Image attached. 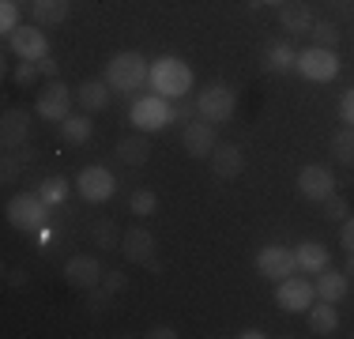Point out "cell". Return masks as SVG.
<instances>
[{
    "label": "cell",
    "instance_id": "1",
    "mask_svg": "<svg viewBox=\"0 0 354 339\" xmlns=\"http://www.w3.org/2000/svg\"><path fill=\"white\" fill-rule=\"evenodd\" d=\"M143 80H151L147 57L136 53V49H124V53H113L106 64V83L113 91H136L143 87Z\"/></svg>",
    "mask_w": 354,
    "mask_h": 339
},
{
    "label": "cell",
    "instance_id": "2",
    "mask_svg": "<svg viewBox=\"0 0 354 339\" xmlns=\"http://www.w3.org/2000/svg\"><path fill=\"white\" fill-rule=\"evenodd\" d=\"M151 83L162 98H185V91L192 87V68L177 57H162L151 68Z\"/></svg>",
    "mask_w": 354,
    "mask_h": 339
},
{
    "label": "cell",
    "instance_id": "3",
    "mask_svg": "<svg viewBox=\"0 0 354 339\" xmlns=\"http://www.w3.org/2000/svg\"><path fill=\"white\" fill-rule=\"evenodd\" d=\"M49 219V203L38 196V192H19V196L8 200V223L15 230L30 234V230H41Z\"/></svg>",
    "mask_w": 354,
    "mask_h": 339
},
{
    "label": "cell",
    "instance_id": "4",
    "mask_svg": "<svg viewBox=\"0 0 354 339\" xmlns=\"http://www.w3.org/2000/svg\"><path fill=\"white\" fill-rule=\"evenodd\" d=\"M306 80L313 83H324V80H335V72H339V57H335V49H320V46H309L298 53V61H294Z\"/></svg>",
    "mask_w": 354,
    "mask_h": 339
},
{
    "label": "cell",
    "instance_id": "5",
    "mask_svg": "<svg viewBox=\"0 0 354 339\" xmlns=\"http://www.w3.org/2000/svg\"><path fill=\"white\" fill-rule=\"evenodd\" d=\"M234 102H238V98H234V91L226 87V83H212V87H204V91H200L196 109H200V117H204V121L223 125V121H230Z\"/></svg>",
    "mask_w": 354,
    "mask_h": 339
},
{
    "label": "cell",
    "instance_id": "6",
    "mask_svg": "<svg viewBox=\"0 0 354 339\" xmlns=\"http://www.w3.org/2000/svg\"><path fill=\"white\" fill-rule=\"evenodd\" d=\"M75 185H80V196L91 200V203H106L117 192V177L109 174L106 166H83L80 177H75Z\"/></svg>",
    "mask_w": 354,
    "mask_h": 339
},
{
    "label": "cell",
    "instance_id": "7",
    "mask_svg": "<svg viewBox=\"0 0 354 339\" xmlns=\"http://www.w3.org/2000/svg\"><path fill=\"white\" fill-rule=\"evenodd\" d=\"M317 298V286L309 279H283L279 291H275V302H279L283 313H309V305Z\"/></svg>",
    "mask_w": 354,
    "mask_h": 339
},
{
    "label": "cell",
    "instance_id": "8",
    "mask_svg": "<svg viewBox=\"0 0 354 339\" xmlns=\"http://www.w3.org/2000/svg\"><path fill=\"white\" fill-rule=\"evenodd\" d=\"M294 268H298V257H294L290 249H283V245H268V249H260V257H257V271L264 279H275V283L290 279Z\"/></svg>",
    "mask_w": 354,
    "mask_h": 339
},
{
    "label": "cell",
    "instance_id": "9",
    "mask_svg": "<svg viewBox=\"0 0 354 339\" xmlns=\"http://www.w3.org/2000/svg\"><path fill=\"white\" fill-rule=\"evenodd\" d=\"M298 192L306 200H317V203H324L328 196L335 192V177H332V170L328 166H301L298 170Z\"/></svg>",
    "mask_w": 354,
    "mask_h": 339
},
{
    "label": "cell",
    "instance_id": "10",
    "mask_svg": "<svg viewBox=\"0 0 354 339\" xmlns=\"http://www.w3.org/2000/svg\"><path fill=\"white\" fill-rule=\"evenodd\" d=\"M68 109H72V91L64 87L61 80H49L46 87L38 91V113L46 117V121L61 125L64 117H68Z\"/></svg>",
    "mask_w": 354,
    "mask_h": 339
},
{
    "label": "cell",
    "instance_id": "11",
    "mask_svg": "<svg viewBox=\"0 0 354 339\" xmlns=\"http://www.w3.org/2000/svg\"><path fill=\"white\" fill-rule=\"evenodd\" d=\"M181 147L189 151L192 158H212V151L218 147V136L212 121H189L181 132Z\"/></svg>",
    "mask_w": 354,
    "mask_h": 339
},
{
    "label": "cell",
    "instance_id": "12",
    "mask_svg": "<svg viewBox=\"0 0 354 339\" xmlns=\"http://www.w3.org/2000/svg\"><path fill=\"white\" fill-rule=\"evenodd\" d=\"M106 275V268L98 264V257H91V253H80V257H72L68 264H64V279L75 286V291H91V286H98Z\"/></svg>",
    "mask_w": 354,
    "mask_h": 339
},
{
    "label": "cell",
    "instance_id": "13",
    "mask_svg": "<svg viewBox=\"0 0 354 339\" xmlns=\"http://www.w3.org/2000/svg\"><path fill=\"white\" fill-rule=\"evenodd\" d=\"M8 46H12V53L19 57V61H41V57H49V42L46 34L38 27H19L8 34Z\"/></svg>",
    "mask_w": 354,
    "mask_h": 339
},
{
    "label": "cell",
    "instance_id": "14",
    "mask_svg": "<svg viewBox=\"0 0 354 339\" xmlns=\"http://www.w3.org/2000/svg\"><path fill=\"white\" fill-rule=\"evenodd\" d=\"M170 106H166V98L162 95H155V98H143L132 106V125H136L140 132H155V129H162L166 121H170Z\"/></svg>",
    "mask_w": 354,
    "mask_h": 339
},
{
    "label": "cell",
    "instance_id": "15",
    "mask_svg": "<svg viewBox=\"0 0 354 339\" xmlns=\"http://www.w3.org/2000/svg\"><path fill=\"white\" fill-rule=\"evenodd\" d=\"M207 163H212V174H215V177H223V181H234V177L245 170V151H241L238 143H218Z\"/></svg>",
    "mask_w": 354,
    "mask_h": 339
},
{
    "label": "cell",
    "instance_id": "16",
    "mask_svg": "<svg viewBox=\"0 0 354 339\" xmlns=\"http://www.w3.org/2000/svg\"><path fill=\"white\" fill-rule=\"evenodd\" d=\"M121 253H124V260H132V264H151V260H155V234H147L143 226L124 230Z\"/></svg>",
    "mask_w": 354,
    "mask_h": 339
},
{
    "label": "cell",
    "instance_id": "17",
    "mask_svg": "<svg viewBox=\"0 0 354 339\" xmlns=\"http://www.w3.org/2000/svg\"><path fill=\"white\" fill-rule=\"evenodd\" d=\"M27 129H30V117H27V109H4V117H0V143H4L8 151H15V147H23L27 143Z\"/></svg>",
    "mask_w": 354,
    "mask_h": 339
},
{
    "label": "cell",
    "instance_id": "18",
    "mask_svg": "<svg viewBox=\"0 0 354 339\" xmlns=\"http://www.w3.org/2000/svg\"><path fill=\"white\" fill-rule=\"evenodd\" d=\"M75 98H80L83 113H98V109L109 106V98H113V87H109L106 80H87V83H80Z\"/></svg>",
    "mask_w": 354,
    "mask_h": 339
},
{
    "label": "cell",
    "instance_id": "19",
    "mask_svg": "<svg viewBox=\"0 0 354 339\" xmlns=\"http://www.w3.org/2000/svg\"><path fill=\"white\" fill-rule=\"evenodd\" d=\"M117 158L124 166H143L151 158V143L143 140V132H132V136H121L117 140Z\"/></svg>",
    "mask_w": 354,
    "mask_h": 339
},
{
    "label": "cell",
    "instance_id": "20",
    "mask_svg": "<svg viewBox=\"0 0 354 339\" xmlns=\"http://www.w3.org/2000/svg\"><path fill=\"white\" fill-rule=\"evenodd\" d=\"M72 12L68 0H35L30 4V15H35V27H57V23H64Z\"/></svg>",
    "mask_w": 354,
    "mask_h": 339
},
{
    "label": "cell",
    "instance_id": "21",
    "mask_svg": "<svg viewBox=\"0 0 354 339\" xmlns=\"http://www.w3.org/2000/svg\"><path fill=\"white\" fill-rule=\"evenodd\" d=\"M335 328H339V313H335V305H332V302L320 298L317 305H309V332H317V336H332Z\"/></svg>",
    "mask_w": 354,
    "mask_h": 339
},
{
    "label": "cell",
    "instance_id": "22",
    "mask_svg": "<svg viewBox=\"0 0 354 339\" xmlns=\"http://www.w3.org/2000/svg\"><path fill=\"white\" fill-rule=\"evenodd\" d=\"M347 286H351V275L347 271H320V279H317V298H324V302H339L343 294H347Z\"/></svg>",
    "mask_w": 354,
    "mask_h": 339
},
{
    "label": "cell",
    "instance_id": "23",
    "mask_svg": "<svg viewBox=\"0 0 354 339\" xmlns=\"http://www.w3.org/2000/svg\"><path fill=\"white\" fill-rule=\"evenodd\" d=\"M279 23L290 34H309L313 30V12H309L306 4H290V0H286V4L279 8Z\"/></svg>",
    "mask_w": 354,
    "mask_h": 339
},
{
    "label": "cell",
    "instance_id": "24",
    "mask_svg": "<svg viewBox=\"0 0 354 339\" xmlns=\"http://www.w3.org/2000/svg\"><path fill=\"white\" fill-rule=\"evenodd\" d=\"M121 226H117L113 223V219H109V215H102V219H95V223H91V241H95L98 245V249H121Z\"/></svg>",
    "mask_w": 354,
    "mask_h": 339
},
{
    "label": "cell",
    "instance_id": "25",
    "mask_svg": "<svg viewBox=\"0 0 354 339\" xmlns=\"http://www.w3.org/2000/svg\"><path fill=\"white\" fill-rule=\"evenodd\" d=\"M294 257H298V268L301 271H324L328 268V249H324V245H317V241L298 245V249H294Z\"/></svg>",
    "mask_w": 354,
    "mask_h": 339
},
{
    "label": "cell",
    "instance_id": "26",
    "mask_svg": "<svg viewBox=\"0 0 354 339\" xmlns=\"http://www.w3.org/2000/svg\"><path fill=\"white\" fill-rule=\"evenodd\" d=\"M91 132H95V125H91L83 113H68V117L61 121V136H64L68 143H87Z\"/></svg>",
    "mask_w": 354,
    "mask_h": 339
},
{
    "label": "cell",
    "instance_id": "27",
    "mask_svg": "<svg viewBox=\"0 0 354 339\" xmlns=\"http://www.w3.org/2000/svg\"><path fill=\"white\" fill-rule=\"evenodd\" d=\"M332 155H335V163L354 166V125H343V129L332 136Z\"/></svg>",
    "mask_w": 354,
    "mask_h": 339
},
{
    "label": "cell",
    "instance_id": "28",
    "mask_svg": "<svg viewBox=\"0 0 354 339\" xmlns=\"http://www.w3.org/2000/svg\"><path fill=\"white\" fill-rule=\"evenodd\" d=\"M38 196L49 203V208H53V203H61L64 196H68V181H64V177H46V181L38 185Z\"/></svg>",
    "mask_w": 354,
    "mask_h": 339
},
{
    "label": "cell",
    "instance_id": "29",
    "mask_svg": "<svg viewBox=\"0 0 354 339\" xmlns=\"http://www.w3.org/2000/svg\"><path fill=\"white\" fill-rule=\"evenodd\" d=\"M294 61H298V53H294L290 46H286V42H279V46H272L268 49V68H272V72H286V68H290Z\"/></svg>",
    "mask_w": 354,
    "mask_h": 339
},
{
    "label": "cell",
    "instance_id": "30",
    "mask_svg": "<svg viewBox=\"0 0 354 339\" xmlns=\"http://www.w3.org/2000/svg\"><path fill=\"white\" fill-rule=\"evenodd\" d=\"M155 208H158V196H155L151 189H136V192H132V200H129V211H132V215H143V219H147V215H155Z\"/></svg>",
    "mask_w": 354,
    "mask_h": 339
},
{
    "label": "cell",
    "instance_id": "31",
    "mask_svg": "<svg viewBox=\"0 0 354 339\" xmlns=\"http://www.w3.org/2000/svg\"><path fill=\"white\" fill-rule=\"evenodd\" d=\"M313 46H320V49H335L339 46V27L335 23H313Z\"/></svg>",
    "mask_w": 354,
    "mask_h": 339
},
{
    "label": "cell",
    "instance_id": "32",
    "mask_svg": "<svg viewBox=\"0 0 354 339\" xmlns=\"http://www.w3.org/2000/svg\"><path fill=\"white\" fill-rule=\"evenodd\" d=\"M347 211H351V208H347V200L335 196V192L324 200V219H328V223H343V219H347Z\"/></svg>",
    "mask_w": 354,
    "mask_h": 339
},
{
    "label": "cell",
    "instance_id": "33",
    "mask_svg": "<svg viewBox=\"0 0 354 339\" xmlns=\"http://www.w3.org/2000/svg\"><path fill=\"white\" fill-rule=\"evenodd\" d=\"M0 27H4V34H12V30L23 27V23H19V4H12V0L0 4Z\"/></svg>",
    "mask_w": 354,
    "mask_h": 339
},
{
    "label": "cell",
    "instance_id": "34",
    "mask_svg": "<svg viewBox=\"0 0 354 339\" xmlns=\"http://www.w3.org/2000/svg\"><path fill=\"white\" fill-rule=\"evenodd\" d=\"M38 75H41L38 61H19V64H15V83H19V87H30V83H38Z\"/></svg>",
    "mask_w": 354,
    "mask_h": 339
},
{
    "label": "cell",
    "instance_id": "35",
    "mask_svg": "<svg viewBox=\"0 0 354 339\" xmlns=\"http://www.w3.org/2000/svg\"><path fill=\"white\" fill-rule=\"evenodd\" d=\"M109 305H113V294H109L106 286H102V291H98V286H91V291H87V309L91 313H106Z\"/></svg>",
    "mask_w": 354,
    "mask_h": 339
},
{
    "label": "cell",
    "instance_id": "36",
    "mask_svg": "<svg viewBox=\"0 0 354 339\" xmlns=\"http://www.w3.org/2000/svg\"><path fill=\"white\" fill-rule=\"evenodd\" d=\"M19 170H23V163L12 155V151H4V163H0V181H4V185H12L15 177H19Z\"/></svg>",
    "mask_w": 354,
    "mask_h": 339
},
{
    "label": "cell",
    "instance_id": "37",
    "mask_svg": "<svg viewBox=\"0 0 354 339\" xmlns=\"http://www.w3.org/2000/svg\"><path fill=\"white\" fill-rule=\"evenodd\" d=\"M102 286H106L109 294H117V291H124V286H129V275L113 268V271H106V275H102Z\"/></svg>",
    "mask_w": 354,
    "mask_h": 339
},
{
    "label": "cell",
    "instance_id": "38",
    "mask_svg": "<svg viewBox=\"0 0 354 339\" xmlns=\"http://www.w3.org/2000/svg\"><path fill=\"white\" fill-rule=\"evenodd\" d=\"M339 241H343V249L354 253V215L343 219V234H339Z\"/></svg>",
    "mask_w": 354,
    "mask_h": 339
},
{
    "label": "cell",
    "instance_id": "39",
    "mask_svg": "<svg viewBox=\"0 0 354 339\" xmlns=\"http://www.w3.org/2000/svg\"><path fill=\"white\" fill-rule=\"evenodd\" d=\"M339 113H343V121L347 125H354V87L343 95V102H339Z\"/></svg>",
    "mask_w": 354,
    "mask_h": 339
},
{
    "label": "cell",
    "instance_id": "40",
    "mask_svg": "<svg viewBox=\"0 0 354 339\" xmlns=\"http://www.w3.org/2000/svg\"><path fill=\"white\" fill-rule=\"evenodd\" d=\"M38 68H41V75H46V80H57V61H53V57H41Z\"/></svg>",
    "mask_w": 354,
    "mask_h": 339
},
{
    "label": "cell",
    "instance_id": "41",
    "mask_svg": "<svg viewBox=\"0 0 354 339\" xmlns=\"http://www.w3.org/2000/svg\"><path fill=\"white\" fill-rule=\"evenodd\" d=\"M151 339H174L177 332H174V328L170 324H155V328H151V332H147Z\"/></svg>",
    "mask_w": 354,
    "mask_h": 339
},
{
    "label": "cell",
    "instance_id": "42",
    "mask_svg": "<svg viewBox=\"0 0 354 339\" xmlns=\"http://www.w3.org/2000/svg\"><path fill=\"white\" fill-rule=\"evenodd\" d=\"M8 283H12V286H23V283H27V271H23V268H12V271H8Z\"/></svg>",
    "mask_w": 354,
    "mask_h": 339
},
{
    "label": "cell",
    "instance_id": "43",
    "mask_svg": "<svg viewBox=\"0 0 354 339\" xmlns=\"http://www.w3.org/2000/svg\"><path fill=\"white\" fill-rule=\"evenodd\" d=\"M12 155H15V158H19V163H23V166H27V163H30V158H35V155H30V151H27V147H15V151H12Z\"/></svg>",
    "mask_w": 354,
    "mask_h": 339
},
{
    "label": "cell",
    "instance_id": "44",
    "mask_svg": "<svg viewBox=\"0 0 354 339\" xmlns=\"http://www.w3.org/2000/svg\"><path fill=\"white\" fill-rule=\"evenodd\" d=\"M241 339H264L268 332H260V328H245V332H238Z\"/></svg>",
    "mask_w": 354,
    "mask_h": 339
},
{
    "label": "cell",
    "instance_id": "45",
    "mask_svg": "<svg viewBox=\"0 0 354 339\" xmlns=\"http://www.w3.org/2000/svg\"><path fill=\"white\" fill-rule=\"evenodd\" d=\"M174 113H177V117H189V113H192V106H189V102L177 98V109H174Z\"/></svg>",
    "mask_w": 354,
    "mask_h": 339
},
{
    "label": "cell",
    "instance_id": "46",
    "mask_svg": "<svg viewBox=\"0 0 354 339\" xmlns=\"http://www.w3.org/2000/svg\"><path fill=\"white\" fill-rule=\"evenodd\" d=\"M343 271H347V275H354V253H347V268H343Z\"/></svg>",
    "mask_w": 354,
    "mask_h": 339
},
{
    "label": "cell",
    "instance_id": "47",
    "mask_svg": "<svg viewBox=\"0 0 354 339\" xmlns=\"http://www.w3.org/2000/svg\"><path fill=\"white\" fill-rule=\"evenodd\" d=\"M12 4H19V8H23V4H35V0H12Z\"/></svg>",
    "mask_w": 354,
    "mask_h": 339
},
{
    "label": "cell",
    "instance_id": "48",
    "mask_svg": "<svg viewBox=\"0 0 354 339\" xmlns=\"http://www.w3.org/2000/svg\"><path fill=\"white\" fill-rule=\"evenodd\" d=\"M264 4H279V8H283V4H286V0H264Z\"/></svg>",
    "mask_w": 354,
    "mask_h": 339
},
{
    "label": "cell",
    "instance_id": "49",
    "mask_svg": "<svg viewBox=\"0 0 354 339\" xmlns=\"http://www.w3.org/2000/svg\"><path fill=\"white\" fill-rule=\"evenodd\" d=\"M332 4H347V0H332Z\"/></svg>",
    "mask_w": 354,
    "mask_h": 339
}]
</instances>
